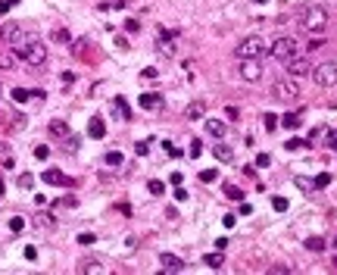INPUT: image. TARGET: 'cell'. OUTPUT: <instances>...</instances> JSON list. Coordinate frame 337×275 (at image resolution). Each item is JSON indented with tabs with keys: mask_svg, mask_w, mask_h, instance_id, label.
Wrapping results in <instances>:
<instances>
[{
	"mask_svg": "<svg viewBox=\"0 0 337 275\" xmlns=\"http://www.w3.org/2000/svg\"><path fill=\"white\" fill-rule=\"evenodd\" d=\"M94 241H97V238H94V234H88V231H85V234H78V244H85V247H91Z\"/></svg>",
	"mask_w": 337,
	"mask_h": 275,
	"instance_id": "42",
	"label": "cell"
},
{
	"mask_svg": "<svg viewBox=\"0 0 337 275\" xmlns=\"http://www.w3.org/2000/svg\"><path fill=\"white\" fill-rule=\"evenodd\" d=\"M34 222H37V225H44V228H50V225H53V219H50V216H44V213H41V216H37Z\"/></svg>",
	"mask_w": 337,
	"mask_h": 275,
	"instance_id": "46",
	"label": "cell"
},
{
	"mask_svg": "<svg viewBox=\"0 0 337 275\" xmlns=\"http://www.w3.org/2000/svg\"><path fill=\"white\" fill-rule=\"evenodd\" d=\"M16 63H19V53L16 50H7L4 57H0V69H16Z\"/></svg>",
	"mask_w": 337,
	"mask_h": 275,
	"instance_id": "19",
	"label": "cell"
},
{
	"mask_svg": "<svg viewBox=\"0 0 337 275\" xmlns=\"http://www.w3.org/2000/svg\"><path fill=\"white\" fill-rule=\"evenodd\" d=\"M203 113H206V103H203V100H194L191 106L184 109V116H187V119H203Z\"/></svg>",
	"mask_w": 337,
	"mask_h": 275,
	"instance_id": "15",
	"label": "cell"
},
{
	"mask_svg": "<svg viewBox=\"0 0 337 275\" xmlns=\"http://www.w3.org/2000/svg\"><path fill=\"white\" fill-rule=\"evenodd\" d=\"M0 194H4V178H0Z\"/></svg>",
	"mask_w": 337,
	"mask_h": 275,
	"instance_id": "51",
	"label": "cell"
},
{
	"mask_svg": "<svg viewBox=\"0 0 337 275\" xmlns=\"http://www.w3.org/2000/svg\"><path fill=\"white\" fill-rule=\"evenodd\" d=\"M303 144H306L303 138H290V141H284V147H287V150H296V147H303Z\"/></svg>",
	"mask_w": 337,
	"mask_h": 275,
	"instance_id": "39",
	"label": "cell"
},
{
	"mask_svg": "<svg viewBox=\"0 0 337 275\" xmlns=\"http://www.w3.org/2000/svg\"><path fill=\"white\" fill-rule=\"evenodd\" d=\"M206 135H212V138H225V122H219V119H206Z\"/></svg>",
	"mask_w": 337,
	"mask_h": 275,
	"instance_id": "17",
	"label": "cell"
},
{
	"mask_svg": "<svg viewBox=\"0 0 337 275\" xmlns=\"http://www.w3.org/2000/svg\"><path fill=\"white\" fill-rule=\"evenodd\" d=\"M147 188H150V194H153V197H163V194H166V185L156 181V178H153V181H147Z\"/></svg>",
	"mask_w": 337,
	"mask_h": 275,
	"instance_id": "24",
	"label": "cell"
},
{
	"mask_svg": "<svg viewBox=\"0 0 337 275\" xmlns=\"http://www.w3.org/2000/svg\"><path fill=\"white\" fill-rule=\"evenodd\" d=\"M16 47V53L28 63V66H44L47 63V47L37 41V38H22L19 44H13Z\"/></svg>",
	"mask_w": 337,
	"mask_h": 275,
	"instance_id": "1",
	"label": "cell"
},
{
	"mask_svg": "<svg viewBox=\"0 0 337 275\" xmlns=\"http://www.w3.org/2000/svg\"><path fill=\"white\" fill-rule=\"evenodd\" d=\"M266 53H269V44H266V38H259V34H250L237 44V60H259Z\"/></svg>",
	"mask_w": 337,
	"mask_h": 275,
	"instance_id": "3",
	"label": "cell"
},
{
	"mask_svg": "<svg viewBox=\"0 0 337 275\" xmlns=\"http://www.w3.org/2000/svg\"><path fill=\"white\" fill-rule=\"evenodd\" d=\"M241 78H244V82H259V78H262L259 60H241Z\"/></svg>",
	"mask_w": 337,
	"mask_h": 275,
	"instance_id": "8",
	"label": "cell"
},
{
	"mask_svg": "<svg viewBox=\"0 0 337 275\" xmlns=\"http://www.w3.org/2000/svg\"><path fill=\"white\" fill-rule=\"evenodd\" d=\"M328 147H331V150H337V135H331V138H328Z\"/></svg>",
	"mask_w": 337,
	"mask_h": 275,
	"instance_id": "50",
	"label": "cell"
},
{
	"mask_svg": "<svg viewBox=\"0 0 337 275\" xmlns=\"http://www.w3.org/2000/svg\"><path fill=\"white\" fill-rule=\"evenodd\" d=\"M106 166H122V153L119 150H109L106 153Z\"/></svg>",
	"mask_w": 337,
	"mask_h": 275,
	"instance_id": "25",
	"label": "cell"
},
{
	"mask_svg": "<svg viewBox=\"0 0 337 275\" xmlns=\"http://www.w3.org/2000/svg\"><path fill=\"white\" fill-rule=\"evenodd\" d=\"M63 147H66L69 153H72V150H78V138H72V135H66V144H63Z\"/></svg>",
	"mask_w": 337,
	"mask_h": 275,
	"instance_id": "38",
	"label": "cell"
},
{
	"mask_svg": "<svg viewBox=\"0 0 337 275\" xmlns=\"http://www.w3.org/2000/svg\"><path fill=\"white\" fill-rule=\"evenodd\" d=\"M13 4H19V0H0V16L10 13V7H13Z\"/></svg>",
	"mask_w": 337,
	"mask_h": 275,
	"instance_id": "44",
	"label": "cell"
},
{
	"mask_svg": "<svg viewBox=\"0 0 337 275\" xmlns=\"http://www.w3.org/2000/svg\"><path fill=\"white\" fill-rule=\"evenodd\" d=\"M134 153H137V156H147V153H150V144H147V141H137V144H134Z\"/></svg>",
	"mask_w": 337,
	"mask_h": 275,
	"instance_id": "37",
	"label": "cell"
},
{
	"mask_svg": "<svg viewBox=\"0 0 337 275\" xmlns=\"http://www.w3.org/2000/svg\"><path fill=\"white\" fill-rule=\"evenodd\" d=\"M34 156H37V160H47V156H50V147H47V144H37V147H34Z\"/></svg>",
	"mask_w": 337,
	"mask_h": 275,
	"instance_id": "31",
	"label": "cell"
},
{
	"mask_svg": "<svg viewBox=\"0 0 337 275\" xmlns=\"http://www.w3.org/2000/svg\"><path fill=\"white\" fill-rule=\"evenodd\" d=\"M160 266H163V272H184V260L181 256H175V253H163L160 256Z\"/></svg>",
	"mask_w": 337,
	"mask_h": 275,
	"instance_id": "10",
	"label": "cell"
},
{
	"mask_svg": "<svg viewBox=\"0 0 337 275\" xmlns=\"http://www.w3.org/2000/svg\"><path fill=\"white\" fill-rule=\"evenodd\" d=\"M256 166H259V169L272 166V156H269V153H259V156H256Z\"/></svg>",
	"mask_w": 337,
	"mask_h": 275,
	"instance_id": "34",
	"label": "cell"
},
{
	"mask_svg": "<svg viewBox=\"0 0 337 275\" xmlns=\"http://www.w3.org/2000/svg\"><path fill=\"white\" fill-rule=\"evenodd\" d=\"M215 178H219V169H203V172H200V181H206V185L215 181Z\"/></svg>",
	"mask_w": 337,
	"mask_h": 275,
	"instance_id": "29",
	"label": "cell"
},
{
	"mask_svg": "<svg viewBox=\"0 0 337 275\" xmlns=\"http://www.w3.org/2000/svg\"><path fill=\"white\" fill-rule=\"evenodd\" d=\"M328 244H325V238H319V234H312V238H306V250H312V253H322Z\"/></svg>",
	"mask_w": 337,
	"mask_h": 275,
	"instance_id": "20",
	"label": "cell"
},
{
	"mask_svg": "<svg viewBox=\"0 0 337 275\" xmlns=\"http://www.w3.org/2000/svg\"><path fill=\"white\" fill-rule=\"evenodd\" d=\"M284 69H287L290 75H309V72H312V63H309L306 57H296V53H293V57L284 60Z\"/></svg>",
	"mask_w": 337,
	"mask_h": 275,
	"instance_id": "6",
	"label": "cell"
},
{
	"mask_svg": "<svg viewBox=\"0 0 337 275\" xmlns=\"http://www.w3.org/2000/svg\"><path fill=\"white\" fill-rule=\"evenodd\" d=\"M88 135H91V138H103V135H106V125H103L100 116H91V122H88Z\"/></svg>",
	"mask_w": 337,
	"mask_h": 275,
	"instance_id": "14",
	"label": "cell"
},
{
	"mask_svg": "<svg viewBox=\"0 0 337 275\" xmlns=\"http://www.w3.org/2000/svg\"><path fill=\"white\" fill-rule=\"evenodd\" d=\"M187 153H191V156H200V153H203V144H200V141H191V147H187Z\"/></svg>",
	"mask_w": 337,
	"mask_h": 275,
	"instance_id": "40",
	"label": "cell"
},
{
	"mask_svg": "<svg viewBox=\"0 0 337 275\" xmlns=\"http://www.w3.org/2000/svg\"><path fill=\"white\" fill-rule=\"evenodd\" d=\"M309 75H312V82H315L319 88H334V85H337V63H334V60L319 63Z\"/></svg>",
	"mask_w": 337,
	"mask_h": 275,
	"instance_id": "4",
	"label": "cell"
},
{
	"mask_svg": "<svg viewBox=\"0 0 337 275\" xmlns=\"http://www.w3.org/2000/svg\"><path fill=\"white\" fill-rule=\"evenodd\" d=\"M259 4H266V0H259Z\"/></svg>",
	"mask_w": 337,
	"mask_h": 275,
	"instance_id": "53",
	"label": "cell"
},
{
	"mask_svg": "<svg viewBox=\"0 0 337 275\" xmlns=\"http://www.w3.org/2000/svg\"><path fill=\"white\" fill-rule=\"evenodd\" d=\"M322 44H325V38H312V41H309V47H312V50H319Z\"/></svg>",
	"mask_w": 337,
	"mask_h": 275,
	"instance_id": "49",
	"label": "cell"
},
{
	"mask_svg": "<svg viewBox=\"0 0 337 275\" xmlns=\"http://www.w3.org/2000/svg\"><path fill=\"white\" fill-rule=\"evenodd\" d=\"M203 263H206L209 269H219V266H225V256H222V250H215V253H206Z\"/></svg>",
	"mask_w": 337,
	"mask_h": 275,
	"instance_id": "22",
	"label": "cell"
},
{
	"mask_svg": "<svg viewBox=\"0 0 337 275\" xmlns=\"http://www.w3.org/2000/svg\"><path fill=\"white\" fill-rule=\"evenodd\" d=\"M28 97H31V91H25V88H16V91H13V100H16V103H25Z\"/></svg>",
	"mask_w": 337,
	"mask_h": 275,
	"instance_id": "28",
	"label": "cell"
},
{
	"mask_svg": "<svg viewBox=\"0 0 337 275\" xmlns=\"http://www.w3.org/2000/svg\"><path fill=\"white\" fill-rule=\"evenodd\" d=\"M312 181H315V188H328V185H331V175H328V172H322V175H315Z\"/></svg>",
	"mask_w": 337,
	"mask_h": 275,
	"instance_id": "32",
	"label": "cell"
},
{
	"mask_svg": "<svg viewBox=\"0 0 337 275\" xmlns=\"http://www.w3.org/2000/svg\"><path fill=\"white\" fill-rule=\"evenodd\" d=\"M141 106L144 109H160L163 106V97L160 94H141Z\"/></svg>",
	"mask_w": 337,
	"mask_h": 275,
	"instance_id": "16",
	"label": "cell"
},
{
	"mask_svg": "<svg viewBox=\"0 0 337 275\" xmlns=\"http://www.w3.org/2000/svg\"><path fill=\"white\" fill-rule=\"evenodd\" d=\"M272 94H275V100H284V103H290V100H296L300 88H296L293 82H275V85H272Z\"/></svg>",
	"mask_w": 337,
	"mask_h": 275,
	"instance_id": "7",
	"label": "cell"
},
{
	"mask_svg": "<svg viewBox=\"0 0 337 275\" xmlns=\"http://www.w3.org/2000/svg\"><path fill=\"white\" fill-rule=\"evenodd\" d=\"M269 53H272L275 60H281V63H284L287 57H293V53H296V41H293V38H278V41L269 47Z\"/></svg>",
	"mask_w": 337,
	"mask_h": 275,
	"instance_id": "5",
	"label": "cell"
},
{
	"mask_svg": "<svg viewBox=\"0 0 337 275\" xmlns=\"http://www.w3.org/2000/svg\"><path fill=\"white\" fill-rule=\"evenodd\" d=\"M296 188H303L306 194H312V191H315V181H309V178H300V175H296Z\"/></svg>",
	"mask_w": 337,
	"mask_h": 275,
	"instance_id": "27",
	"label": "cell"
},
{
	"mask_svg": "<svg viewBox=\"0 0 337 275\" xmlns=\"http://www.w3.org/2000/svg\"><path fill=\"white\" fill-rule=\"evenodd\" d=\"M187 197H191V194H187V191H184L181 185H175V200H178V204H184Z\"/></svg>",
	"mask_w": 337,
	"mask_h": 275,
	"instance_id": "36",
	"label": "cell"
},
{
	"mask_svg": "<svg viewBox=\"0 0 337 275\" xmlns=\"http://www.w3.org/2000/svg\"><path fill=\"white\" fill-rule=\"evenodd\" d=\"M100 272H106V269H103V263H97V260H82V263H78V275H100Z\"/></svg>",
	"mask_w": 337,
	"mask_h": 275,
	"instance_id": "11",
	"label": "cell"
},
{
	"mask_svg": "<svg viewBox=\"0 0 337 275\" xmlns=\"http://www.w3.org/2000/svg\"><path fill=\"white\" fill-rule=\"evenodd\" d=\"M325 25H328V10L325 7H306L303 16H300V28L309 31V34L325 31Z\"/></svg>",
	"mask_w": 337,
	"mask_h": 275,
	"instance_id": "2",
	"label": "cell"
},
{
	"mask_svg": "<svg viewBox=\"0 0 337 275\" xmlns=\"http://www.w3.org/2000/svg\"><path fill=\"white\" fill-rule=\"evenodd\" d=\"M212 156H215L219 163H231V160H234V150H231L228 144H215V147H212Z\"/></svg>",
	"mask_w": 337,
	"mask_h": 275,
	"instance_id": "12",
	"label": "cell"
},
{
	"mask_svg": "<svg viewBox=\"0 0 337 275\" xmlns=\"http://www.w3.org/2000/svg\"><path fill=\"white\" fill-rule=\"evenodd\" d=\"M0 150H7V147H4V144H0Z\"/></svg>",
	"mask_w": 337,
	"mask_h": 275,
	"instance_id": "52",
	"label": "cell"
},
{
	"mask_svg": "<svg viewBox=\"0 0 337 275\" xmlns=\"http://www.w3.org/2000/svg\"><path fill=\"white\" fill-rule=\"evenodd\" d=\"M116 109H119V116H122V119H131V116H128V103H125L122 97H116Z\"/></svg>",
	"mask_w": 337,
	"mask_h": 275,
	"instance_id": "30",
	"label": "cell"
},
{
	"mask_svg": "<svg viewBox=\"0 0 337 275\" xmlns=\"http://www.w3.org/2000/svg\"><path fill=\"white\" fill-rule=\"evenodd\" d=\"M41 178H44L47 185H72V178H66V175H63L60 169H47V172H44Z\"/></svg>",
	"mask_w": 337,
	"mask_h": 275,
	"instance_id": "13",
	"label": "cell"
},
{
	"mask_svg": "<svg viewBox=\"0 0 337 275\" xmlns=\"http://www.w3.org/2000/svg\"><path fill=\"white\" fill-rule=\"evenodd\" d=\"M0 38H4L7 44H19L22 38H25V31H22V25H19V22H7L4 28H0Z\"/></svg>",
	"mask_w": 337,
	"mask_h": 275,
	"instance_id": "9",
	"label": "cell"
},
{
	"mask_svg": "<svg viewBox=\"0 0 337 275\" xmlns=\"http://www.w3.org/2000/svg\"><path fill=\"white\" fill-rule=\"evenodd\" d=\"M31 185H34V175H28V172L19 175V188H31Z\"/></svg>",
	"mask_w": 337,
	"mask_h": 275,
	"instance_id": "41",
	"label": "cell"
},
{
	"mask_svg": "<svg viewBox=\"0 0 337 275\" xmlns=\"http://www.w3.org/2000/svg\"><path fill=\"white\" fill-rule=\"evenodd\" d=\"M10 228H13V231H22V228H25V222H22L19 216H13V219H10Z\"/></svg>",
	"mask_w": 337,
	"mask_h": 275,
	"instance_id": "43",
	"label": "cell"
},
{
	"mask_svg": "<svg viewBox=\"0 0 337 275\" xmlns=\"http://www.w3.org/2000/svg\"><path fill=\"white\" fill-rule=\"evenodd\" d=\"M50 135H53V138H66V135H69V125H66L63 119H53V122H50Z\"/></svg>",
	"mask_w": 337,
	"mask_h": 275,
	"instance_id": "21",
	"label": "cell"
},
{
	"mask_svg": "<svg viewBox=\"0 0 337 275\" xmlns=\"http://www.w3.org/2000/svg\"><path fill=\"white\" fill-rule=\"evenodd\" d=\"M225 116H228V119H241V113H237L234 106H228V109H225Z\"/></svg>",
	"mask_w": 337,
	"mask_h": 275,
	"instance_id": "48",
	"label": "cell"
},
{
	"mask_svg": "<svg viewBox=\"0 0 337 275\" xmlns=\"http://www.w3.org/2000/svg\"><path fill=\"white\" fill-rule=\"evenodd\" d=\"M53 41L56 44H69V31L66 28H53Z\"/></svg>",
	"mask_w": 337,
	"mask_h": 275,
	"instance_id": "26",
	"label": "cell"
},
{
	"mask_svg": "<svg viewBox=\"0 0 337 275\" xmlns=\"http://www.w3.org/2000/svg\"><path fill=\"white\" fill-rule=\"evenodd\" d=\"M272 207H275V213H287V207H290V204H287L284 197H275V200H272Z\"/></svg>",
	"mask_w": 337,
	"mask_h": 275,
	"instance_id": "33",
	"label": "cell"
},
{
	"mask_svg": "<svg viewBox=\"0 0 337 275\" xmlns=\"http://www.w3.org/2000/svg\"><path fill=\"white\" fill-rule=\"evenodd\" d=\"M222 225H225V228H234V225H237V216H222Z\"/></svg>",
	"mask_w": 337,
	"mask_h": 275,
	"instance_id": "45",
	"label": "cell"
},
{
	"mask_svg": "<svg viewBox=\"0 0 337 275\" xmlns=\"http://www.w3.org/2000/svg\"><path fill=\"white\" fill-rule=\"evenodd\" d=\"M262 122H266V132H275L278 129V119H275L272 113H266V119H262Z\"/></svg>",
	"mask_w": 337,
	"mask_h": 275,
	"instance_id": "35",
	"label": "cell"
},
{
	"mask_svg": "<svg viewBox=\"0 0 337 275\" xmlns=\"http://www.w3.org/2000/svg\"><path fill=\"white\" fill-rule=\"evenodd\" d=\"M300 122H303V113H287L284 119H281V125H284V129H290V132H293V129H300Z\"/></svg>",
	"mask_w": 337,
	"mask_h": 275,
	"instance_id": "18",
	"label": "cell"
},
{
	"mask_svg": "<svg viewBox=\"0 0 337 275\" xmlns=\"http://www.w3.org/2000/svg\"><path fill=\"white\" fill-rule=\"evenodd\" d=\"M125 28H128V31H137V28H141V22H137V19H125Z\"/></svg>",
	"mask_w": 337,
	"mask_h": 275,
	"instance_id": "47",
	"label": "cell"
},
{
	"mask_svg": "<svg viewBox=\"0 0 337 275\" xmlns=\"http://www.w3.org/2000/svg\"><path fill=\"white\" fill-rule=\"evenodd\" d=\"M225 197H228V200H244V191L234 181H228V185H225Z\"/></svg>",
	"mask_w": 337,
	"mask_h": 275,
	"instance_id": "23",
	"label": "cell"
}]
</instances>
